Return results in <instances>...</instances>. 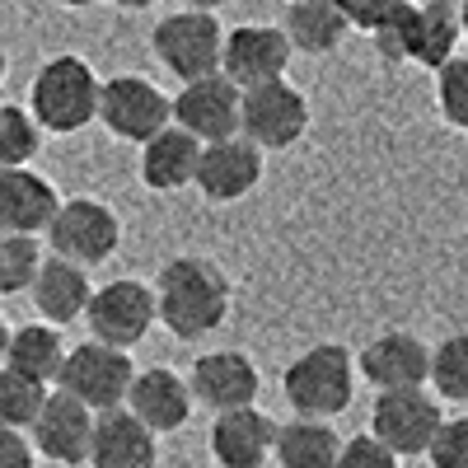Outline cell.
I'll return each instance as SVG.
<instances>
[{"label": "cell", "instance_id": "3957f363", "mask_svg": "<svg viewBox=\"0 0 468 468\" xmlns=\"http://www.w3.org/2000/svg\"><path fill=\"white\" fill-rule=\"evenodd\" d=\"M282 394L295 408V417H319L333 421L351 408L356 394V356L342 342H319L300 351L282 375Z\"/></svg>", "mask_w": 468, "mask_h": 468}, {"label": "cell", "instance_id": "ba28073f", "mask_svg": "<svg viewBox=\"0 0 468 468\" xmlns=\"http://www.w3.org/2000/svg\"><path fill=\"white\" fill-rule=\"evenodd\" d=\"M99 122L117 141L145 145L150 136H160L165 127H174V99L154 80H145V75H112V80H103Z\"/></svg>", "mask_w": 468, "mask_h": 468}, {"label": "cell", "instance_id": "d590c367", "mask_svg": "<svg viewBox=\"0 0 468 468\" xmlns=\"http://www.w3.org/2000/svg\"><path fill=\"white\" fill-rule=\"evenodd\" d=\"M10 337H15V328H10L5 319H0V366L10 361Z\"/></svg>", "mask_w": 468, "mask_h": 468}, {"label": "cell", "instance_id": "4fadbf2b", "mask_svg": "<svg viewBox=\"0 0 468 468\" xmlns=\"http://www.w3.org/2000/svg\"><path fill=\"white\" fill-rule=\"evenodd\" d=\"M94 421H99L94 408H85L75 394H66V388H52L43 412H37V421L28 426V436H33V445H37L43 459L75 468V463H90Z\"/></svg>", "mask_w": 468, "mask_h": 468}, {"label": "cell", "instance_id": "7402d4cb", "mask_svg": "<svg viewBox=\"0 0 468 468\" xmlns=\"http://www.w3.org/2000/svg\"><path fill=\"white\" fill-rule=\"evenodd\" d=\"M207 141H197L187 127H165L141 145V183L150 192H183L197 187V165H202Z\"/></svg>", "mask_w": 468, "mask_h": 468}, {"label": "cell", "instance_id": "603a6c76", "mask_svg": "<svg viewBox=\"0 0 468 468\" xmlns=\"http://www.w3.org/2000/svg\"><path fill=\"white\" fill-rule=\"evenodd\" d=\"M94 291H99V286H90V267L48 253V262H43V271H37V282H33L28 295H33L37 314L61 328V324H75V319L90 314Z\"/></svg>", "mask_w": 468, "mask_h": 468}, {"label": "cell", "instance_id": "e575fe53", "mask_svg": "<svg viewBox=\"0 0 468 468\" xmlns=\"http://www.w3.org/2000/svg\"><path fill=\"white\" fill-rule=\"evenodd\" d=\"M33 463H37L33 436L15 431V426H0V468H33Z\"/></svg>", "mask_w": 468, "mask_h": 468}, {"label": "cell", "instance_id": "6da1fadb", "mask_svg": "<svg viewBox=\"0 0 468 468\" xmlns=\"http://www.w3.org/2000/svg\"><path fill=\"white\" fill-rule=\"evenodd\" d=\"M154 300H160V324L178 342H202L207 333H216L229 319L234 286L220 271V262L183 253V258H169L160 267V277H154Z\"/></svg>", "mask_w": 468, "mask_h": 468}, {"label": "cell", "instance_id": "d4e9b609", "mask_svg": "<svg viewBox=\"0 0 468 468\" xmlns=\"http://www.w3.org/2000/svg\"><path fill=\"white\" fill-rule=\"evenodd\" d=\"M342 436L333 431V421L319 417H295L277 426V463L282 468H337L342 459Z\"/></svg>", "mask_w": 468, "mask_h": 468}, {"label": "cell", "instance_id": "7c38bea8", "mask_svg": "<svg viewBox=\"0 0 468 468\" xmlns=\"http://www.w3.org/2000/svg\"><path fill=\"white\" fill-rule=\"evenodd\" d=\"M295 57V43L277 24H239L225 33V57L220 70L239 90H258L271 80H286V66Z\"/></svg>", "mask_w": 468, "mask_h": 468}, {"label": "cell", "instance_id": "7a4b0ae2", "mask_svg": "<svg viewBox=\"0 0 468 468\" xmlns=\"http://www.w3.org/2000/svg\"><path fill=\"white\" fill-rule=\"evenodd\" d=\"M99 99H103V80L94 75V66L75 52L43 61L33 75V85H28V108H33L37 122H43V132H52V136L85 132L99 117Z\"/></svg>", "mask_w": 468, "mask_h": 468}, {"label": "cell", "instance_id": "8992f818", "mask_svg": "<svg viewBox=\"0 0 468 468\" xmlns=\"http://www.w3.org/2000/svg\"><path fill=\"white\" fill-rule=\"evenodd\" d=\"M441 394L431 388H394V394H379L370 408V436L379 445H388L399 459H417L431 454L445 412H441Z\"/></svg>", "mask_w": 468, "mask_h": 468}, {"label": "cell", "instance_id": "d6a6232c", "mask_svg": "<svg viewBox=\"0 0 468 468\" xmlns=\"http://www.w3.org/2000/svg\"><path fill=\"white\" fill-rule=\"evenodd\" d=\"M337 468H403V459L388 450V445H379L375 436H351V441L342 445Z\"/></svg>", "mask_w": 468, "mask_h": 468}, {"label": "cell", "instance_id": "ffe728a7", "mask_svg": "<svg viewBox=\"0 0 468 468\" xmlns=\"http://www.w3.org/2000/svg\"><path fill=\"white\" fill-rule=\"evenodd\" d=\"M61 211L57 187L33 169H0V234H48Z\"/></svg>", "mask_w": 468, "mask_h": 468}, {"label": "cell", "instance_id": "ac0fdd59", "mask_svg": "<svg viewBox=\"0 0 468 468\" xmlns=\"http://www.w3.org/2000/svg\"><path fill=\"white\" fill-rule=\"evenodd\" d=\"M211 459L220 468H262L277 459V421L258 403L253 408H229L211 421Z\"/></svg>", "mask_w": 468, "mask_h": 468}, {"label": "cell", "instance_id": "52a82bcc", "mask_svg": "<svg viewBox=\"0 0 468 468\" xmlns=\"http://www.w3.org/2000/svg\"><path fill=\"white\" fill-rule=\"evenodd\" d=\"M136 384V370H132V356L122 346H108L99 337L70 346V356L61 366V379L57 388L75 394L85 408L94 412H112V408H127V394Z\"/></svg>", "mask_w": 468, "mask_h": 468}, {"label": "cell", "instance_id": "f1b7e54d", "mask_svg": "<svg viewBox=\"0 0 468 468\" xmlns=\"http://www.w3.org/2000/svg\"><path fill=\"white\" fill-rule=\"evenodd\" d=\"M43 262L48 253L37 244V234H0V295L33 291Z\"/></svg>", "mask_w": 468, "mask_h": 468}, {"label": "cell", "instance_id": "f35d334b", "mask_svg": "<svg viewBox=\"0 0 468 468\" xmlns=\"http://www.w3.org/2000/svg\"><path fill=\"white\" fill-rule=\"evenodd\" d=\"M417 5H436V10H459L463 0H417Z\"/></svg>", "mask_w": 468, "mask_h": 468}, {"label": "cell", "instance_id": "5b68a950", "mask_svg": "<svg viewBox=\"0 0 468 468\" xmlns=\"http://www.w3.org/2000/svg\"><path fill=\"white\" fill-rule=\"evenodd\" d=\"M150 52L169 75L178 80H202V75L220 70L225 57V28L211 10H174L154 24L150 33Z\"/></svg>", "mask_w": 468, "mask_h": 468}, {"label": "cell", "instance_id": "e0dca14e", "mask_svg": "<svg viewBox=\"0 0 468 468\" xmlns=\"http://www.w3.org/2000/svg\"><path fill=\"white\" fill-rule=\"evenodd\" d=\"M262 183V145H253L244 132L211 141L197 165V192L207 202H244Z\"/></svg>", "mask_w": 468, "mask_h": 468}, {"label": "cell", "instance_id": "8d00e7d4", "mask_svg": "<svg viewBox=\"0 0 468 468\" xmlns=\"http://www.w3.org/2000/svg\"><path fill=\"white\" fill-rule=\"evenodd\" d=\"M183 5H187V10H211V15H216L220 5H229V0H183Z\"/></svg>", "mask_w": 468, "mask_h": 468}, {"label": "cell", "instance_id": "5bb4252c", "mask_svg": "<svg viewBox=\"0 0 468 468\" xmlns=\"http://www.w3.org/2000/svg\"><path fill=\"white\" fill-rule=\"evenodd\" d=\"M309 132V99L286 85L271 80L258 90H244V136L262 150H291Z\"/></svg>", "mask_w": 468, "mask_h": 468}, {"label": "cell", "instance_id": "8fae6325", "mask_svg": "<svg viewBox=\"0 0 468 468\" xmlns=\"http://www.w3.org/2000/svg\"><path fill=\"white\" fill-rule=\"evenodd\" d=\"M174 122L187 127L197 141H225L244 132V90L229 80L225 70L202 75V80H187L174 94Z\"/></svg>", "mask_w": 468, "mask_h": 468}, {"label": "cell", "instance_id": "4dcf8cb0", "mask_svg": "<svg viewBox=\"0 0 468 468\" xmlns=\"http://www.w3.org/2000/svg\"><path fill=\"white\" fill-rule=\"evenodd\" d=\"M436 108L450 127L468 132V57H454L436 70Z\"/></svg>", "mask_w": 468, "mask_h": 468}, {"label": "cell", "instance_id": "9a60e30c", "mask_svg": "<svg viewBox=\"0 0 468 468\" xmlns=\"http://www.w3.org/2000/svg\"><path fill=\"white\" fill-rule=\"evenodd\" d=\"M356 370L375 394H394V388H426L431 384V346L417 333H379L361 346Z\"/></svg>", "mask_w": 468, "mask_h": 468}, {"label": "cell", "instance_id": "f546056e", "mask_svg": "<svg viewBox=\"0 0 468 468\" xmlns=\"http://www.w3.org/2000/svg\"><path fill=\"white\" fill-rule=\"evenodd\" d=\"M431 388L450 403H468V333H450L431 346Z\"/></svg>", "mask_w": 468, "mask_h": 468}, {"label": "cell", "instance_id": "1f68e13d", "mask_svg": "<svg viewBox=\"0 0 468 468\" xmlns=\"http://www.w3.org/2000/svg\"><path fill=\"white\" fill-rule=\"evenodd\" d=\"M431 468H468V412L450 417L431 445Z\"/></svg>", "mask_w": 468, "mask_h": 468}, {"label": "cell", "instance_id": "d6986e66", "mask_svg": "<svg viewBox=\"0 0 468 468\" xmlns=\"http://www.w3.org/2000/svg\"><path fill=\"white\" fill-rule=\"evenodd\" d=\"M127 408L150 426L154 436H169V431H178V426H187L192 408H197V394H192V379H183L178 370L150 366V370H136Z\"/></svg>", "mask_w": 468, "mask_h": 468}, {"label": "cell", "instance_id": "ab89813d", "mask_svg": "<svg viewBox=\"0 0 468 468\" xmlns=\"http://www.w3.org/2000/svg\"><path fill=\"white\" fill-rule=\"evenodd\" d=\"M57 5H66V10H90V5H99V0H57Z\"/></svg>", "mask_w": 468, "mask_h": 468}, {"label": "cell", "instance_id": "9c48e42d", "mask_svg": "<svg viewBox=\"0 0 468 468\" xmlns=\"http://www.w3.org/2000/svg\"><path fill=\"white\" fill-rule=\"evenodd\" d=\"M117 244H122V220L99 197H66L48 229V249L80 267H103Z\"/></svg>", "mask_w": 468, "mask_h": 468}, {"label": "cell", "instance_id": "83f0119b", "mask_svg": "<svg viewBox=\"0 0 468 468\" xmlns=\"http://www.w3.org/2000/svg\"><path fill=\"white\" fill-rule=\"evenodd\" d=\"M43 122L33 117V108L0 103V169H28V160L43 150Z\"/></svg>", "mask_w": 468, "mask_h": 468}, {"label": "cell", "instance_id": "74e56055", "mask_svg": "<svg viewBox=\"0 0 468 468\" xmlns=\"http://www.w3.org/2000/svg\"><path fill=\"white\" fill-rule=\"evenodd\" d=\"M112 5H122V10H150V5H160V0H112Z\"/></svg>", "mask_w": 468, "mask_h": 468}, {"label": "cell", "instance_id": "2e32d148", "mask_svg": "<svg viewBox=\"0 0 468 468\" xmlns=\"http://www.w3.org/2000/svg\"><path fill=\"white\" fill-rule=\"evenodd\" d=\"M192 394L197 403H207L211 412H229V408H253L258 394H262V375L253 366L249 351H234V346H220V351H207V356L192 361Z\"/></svg>", "mask_w": 468, "mask_h": 468}, {"label": "cell", "instance_id": "b9f144b4", "mask_svg": "<svg viewBox=\"0 0 468 468\" xmlns=\"http://www.w3.org/2000/svg\"><path fill=\"white\" fill-rule=\"evenodd\" d=\"M459 24H463V37H468V0L459 5Z\"/></svg>", "mask_w": 468, "mask_h": 468}, {"label": "cell", "instance_id": "4316f807", "mask_svg": "<svg viewBox=\"0 0 468 468\" xmlns=\"http://www.w3.org/2000/svg\"><path fill=\"white\" fill-rule=\"evenodd\" d=\"M52 388L43 379H33L15 366H0V426H15V431H28L43 412Z\"/></svg>", "mask_w": 468, "mask_h": 468}, {"label": "cell", "instance_id": "60d3db41", "mask_svg": "<svg viewBox=\"0 0 468 468\" xmlns=\"http://www.w3.org/2000/svg\"><path fill=\"white\" fill-rule=\"evenodd\" d=\"M5 75H10V57L0 52V85H5Z\"/></svg>", "mask_w": 468, "mask_h": 468}, {"label": "cell", "instance_id": "277c9868", "mask_svg": "<svg viewBox=\"0 0 468 468\" xmlns=\"http://www.w3.org/2000/svg\"><path fill=\"white\" fill-rule=\"evenodd\" d=\"M459 37H463V24H459V10H436V5H408L388 19L379 33H375V48L384 61H412V66H426V70H441L445 61H454L459 52Z\"/></svg>", "mask_w": 468, "mask_h": 468}, {"label": "cell", "instance_id": "836d02e7", "mask_svg": "<svg viewBox=\"0 0 468 468\" xmlns=\"http://www.w3.org/2000/svg\"><path fill=\"white\" fill-rule=\"evenodd\" d=\"M403 5H408V0H342L351 28H361V33H370V37H375L388 19H394Z\"/></svg>", "mask_w": 468, "mask_h": 468}, {"label": "cell", "instance_id": "484cf974", "mask_svg": "<svg viewBox=\"0 0 468 468\" xmlns=\"http://www.w3.org/2000/svg\"><path fill=\"white\" fill-rule=\"evenodd\" d=\"M66 356H70V351H66L57 324H19L15 337H10V361L5 366H15V370H24L33 379H43V384H52V379H61Z\"/></svg>", "mask_w": 468, "mask_h": 468}, {"label": "cell", "instance_id": "44dd1931", "mask_svg": "<svg viewBox=\"0 0 468 468\" xmlns=\"http://www.w3.org/2000/svg\"><path fill=\"white\" fill-rule=\"evenodd\" d=\"M90 463L94 468H154L160 463V436H154L132 408L99 412Z\"/></svg>", "mask_w": 468, "mask_h": 468}, {"label": "cell", "instance_id": "30bf717a", "mask_svg": "<svg viewBox=\"0 0 468 468\" xmlns=\"http://www.w3.org/2000/svg\"><path fill=\"white\" fill-rule=\"evenodd\" d=\"M85 324H90V337H99L108 346H122V351L141 346L145 333L160 324V300H154V286H145L136 277H117V282L99 286L94 300H90Z\"/></svg>", "mask_w": 468, "mask_h": 468}, {"label": "cell", "instance_id": "cb8c5ba5", "mask_svg": "<svg viewBox=\"0 0 468 468\" xmlns=\"http://www.w3.org/2000/svg\"><path fill=\"white\" fill-rule=\"evenodd\" d=\"M282 28L295 43V52L328 57V52L342 48V37L351 33V19L342 10V0H291Z\"/></svg>", "mask_w": 468, "mask_h": 468}]
</instances>
